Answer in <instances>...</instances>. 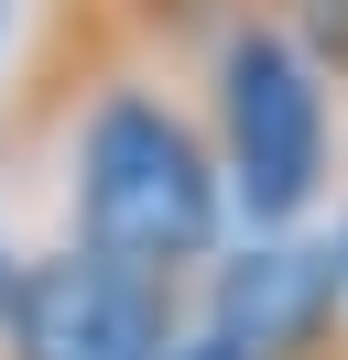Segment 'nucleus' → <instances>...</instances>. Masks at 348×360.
Here are the masks:
<instances>
[{
	"mask_svg": "<svg viewBox=\"0 0 348 360\" xmlns=\"http://www.w3.org/2000/svg\"><path fill=\"white\" fill-rule=\"evenodd\" d=\"M11 273H22V262H11V251H0V306H11Z\"/></svg>",
	"mask_w": 348,
	"mask_h": 360,
	"instance_id": "7",
	"label": "nucleus"
},
{
	"mask_svg": "<svg viewBox=\"0 0 348 360\" xmlns=\"http://www.w3.org/2000/svg\"><path fill=\"white\" fill-rule=\"evenodd\" d=\"M174 338H185V295L76 240L22 262L0 306V360H163Z\"/></svg>",
	"mask_w": 348,
	"mask_h": 360,
	"instance_id": "3",
	"label": "nucleus"
},
{
	"mask_svg": "<svg viewBox=\"0 0 348 360\" xmlns=\"http://www.w3.org/2000/svg\"><path fill=\"white\" fill-rule=\"evenodd\" d=\"M163 360H229V349H218V338H207V328H185V338H174V349H163Z\"/></svg>",
	"mask_w": 348,
	"mask_h": 360,
	"instance_id": "6",
	"label": "nucleus"
},
{
	"mask_svg": "<svg viewBox=\"0 0 348 360\" xmlns=\"http://www.w3.org/2000/svg\"><path fill=\"white\" fill-rule=\"evenodd\" d=\"M304 44H316L304 66H337L348 77V0H304Z\"/></svg>",
	"mask_w": 348,
	"mask_h": 360,
	"instance_id": "5",
	"label": "nucleus"
},
{
	"mask_svg": "<svg viewBox=\"0 0 348 360\" xmlns=\"http://www.w3.org/2000/svg\"><path fill=\"white\" fill-rule=\"evenodd\" d=\"M218 219H229V197H218L207 131L152 88H109L76 142V251L174 284L185 262L218 251Z\"/></svg>",
	"mask_w": 348,
	"mask_h": 360,
	"instance_id": "1",
	"label": "nucleus"
},
{
	"mask_svg": "<svg viewBox=\"0 0 348 360\" xmlns=\"http://www.w3.org/2000/svg\"><path fill=\"white\" fill-rule=\"evenodd\" d=\"M326 251H337V273H348V229H337V240H326Z\"/></svg>",
	"mask_w": 348,
	"mask_h": 360,
	"instance_id": "8",
	"label": "nucleus"
},
{
	"mask_svg": "<svg viewBox=\"0 0 348 360\" xmlns=\"http://www.w3.org/2000/svg\"><path fill=\"white\" fill-rule=\"evenodd\" d=\"M207 338L229 360H326L348 349V273L326 240H261L207 273Z\"/></svg>",
	"mask_w": 348,
	"mask_h": 360,
	"instance_id": "4",
	"label": "nucleus"
},
{
	"mask_svg": "<svg viewBox=\"0 0 348 360\" xmlns=\"http://www.w3.org/2000/svg\"><path fill=\"white\" fill-rule=\"evenodd\" d=\"M326 175V88L304 66L294 33L239 22L229 55H218V197H239L250 229L304 219Z\"/></svg>",
	"mask_w": 348,
	"mask_h": 360,
	"instance_id": "2",
	"label": "nucleus"
}]
</instances>
